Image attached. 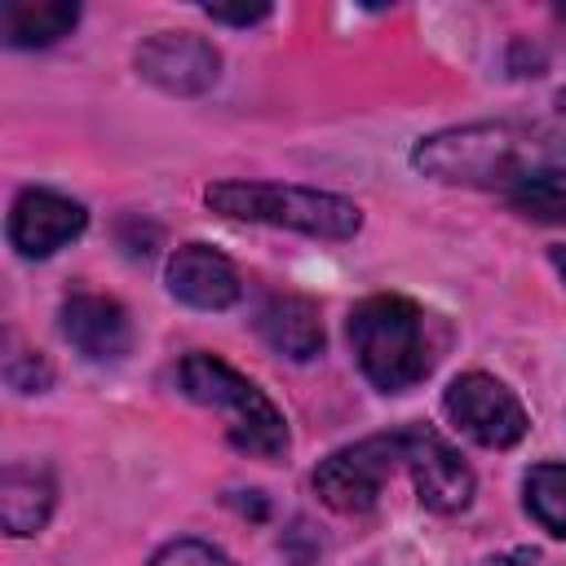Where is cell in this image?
<instances>
[{
  "label": "cell",
  "mask_w": 566,
  "mask_h": 566,
  "mask_svg": "<svg viewBox=\"0 0 566 566\" xmlns=\"http://www.w3.org/2000/svg\"><path fill=\"white\" fill-rule=\"evenodd\" d=\"M84 226H88L84 203L57 190H40V186L22 190L9 208V243L22 256H53L75 234H84Z\"/></svg>",
  "instance_id": "9"
},
{
  "label": "cell",
  "mask_w": 566,
  "mask_h": 566,
  "mask_svg": "<svg viewBox=\"0 0 566 566\" xmlns=\"http://www.w3.org/2000/svg\"><path fill=\"white\" fill-rule=\"evenodd\" d=\"M349 345H354L363 376L385 394H402V389L420 385L433 367L429 318L407 296L358 301L349 310Z\"/></svg>",
  "instance_id": "3"
},
{
  "label": "cell",
  "mask_w": 566,
  "mask_h": 566,
  "mask_svg": "<svg viewBox=\"0 0 566 566\" xmlns=\"http://www.w3.org/2000/svg\"><path fill=\"white\" fill-rule=\"evenodd\" d=\"M177 385L190 402H199L226 420L230 447H239L243 455H256V460H283L287 420L265 398V389H256L243 371H234L217 354H186L177 367Z\"/></svg>",
  "instance_id": "4"
},
{
  "label": "cell",
  "mask_w": 566,
  "mask_h": 566,
  "mask_svg": "<svg viewBox=\"0 0 566 566\" xmlns=\"http://www.w3.org/2000/svg\"><path fill=\"white\" fill-rule=\"evenodd\" d=\"M442 411L464 438H473L478 447H491V451H504V447L522 442V433L531 424L517 394L504 380L486 376V371L455 376L442 394Z\"/></svg>",
  "instance_id": "6"
},
{
  "label": "cell",
  "mask_w": 566,
  "mask_h": 566,
  "mask_svg": "<svg viewBox=\"0 0 566 566\" xmlns=\"http://www.w3.org/2000/svg\"><path fill=\"white\" fill-rule=\"evenodd\" d=\"M482 566H535V553L531 548H517V553H504V557H486Z\"/></svg>",
  "instance_id": "20"
},
{
  "label": "cell",
  "mask_w": 566,
  "mask_h": 566,
  "mask_svg": "<svg viewBox=\"0 0 566 566\" xmlns=\"http://www.w3.org/2000/svg\"><path fill=\"white\" fill-rule=\"evenodd\" d=\"M411 164L447 186H482V190H526V186H562L566 177V133L548 124L522 119H486L438 128L416 142Z\"/></svg>",
  "instance_id": "1"
},
{
  "label": "cell",
  "mask_w": 566,
  "mask_h": 566,
  "mask_svg": "<svg viewBox=\"0 0 566 566\" xmlns=\"http://www.w3.org/2000/svg\"><path fill=\"white\" fill-rule=\"evenodd\" d=\"M62 336L84 354V358H124L133 345V323L128 310L115 296L102 292H75L62 301Z\"/></svg>",
  "instance_id": "11"
},
{
  "label": "cell",
  "mask_w": 566,
  "mask_h": 566,
  "mask_svg": "<svg viewBox=\"0 0 566 566\" xmlns=\"http://www.w3.org/2000/svg\"><path fill=\"white\" fill-rule=\"evenodd\" d=\"M137 71H142V80H150L155 88H164L172 97H195L217 84L221 53L212 40H203L195 31H159L137 44Z\"/></svg>",
  "instance_id": "8"
},
{
  "label": "cell",
  "mask_w": 566,
  "mask_h": 566,
  "mask_svg": "<svg viewBox=\"0 0 566 566\" xmlns=\"http://www.w3.org/2000/svg\"><path fill=\"white\" fill-rule=\"evenodd\" d=\"M150 566H234V562L208 539H172L150 557Z\"/></svg>",
  "instance_id": "17"
},
{
  "label": "cell",
  "mask_w": 566,
  "mask_h": 566,
  "mask_svg": "<svg viewBox=\"0 0 566 566\" xmlns=\"http://www.w3.org/2000/svg\"><path fill=\"white\" fill-rule=\"evenodd\" d=\"M212 22H230V27H252V22H261V18H270V4H208L203 9Z\"/></svg>",
  "instance_id": "19"
},
{
  "label": "cell",
  "mask_w": 566,
  "mask_h": 566,
  "mask_svg": "<svg viewBox=\"0 0 566 566\" xmlns=\"http://www.w3.org/2000/svg\"><path fill=\"white\" fill-rule=\"evenodd\" d=\"M548 261H553V270L566 279V243H557V248H548Z\"/></svg>",
  "instance_id": "21"
},
{
  "label": "cell",
  "mask_w": 566,
  "mask_h": 566,
  "mask_svg": "<svg viewBox=\"0 0 566 566\" xmlns=\"http://www.w3.org/2000/svg\"><path fill=\"white\" fill-rule=\"evenodd\" d=\"M4 380H9V389H18V394H40V389H49L53 367H49V358L35 354V349H13V354H4Z\"/></svg>",
  "instance_id": "16"
},
{
  "label": "cell",
  "mask_w": 566,
  "mask_h": 566,
  "mask_svg": "<svg viewBox=\"0 0 566 566\" xmlns=\"http://www.w3.org/2000/svg\"><path fill=\"white\" fill-rule=\"evenodd\" d=\"M402 433V469L411 473V486L424 509L433 513H460L473 500V469L460 460V451L429 424H407Z\"/></svg>",
  "instance_id": "7"
},
{
  "label": "cell",
  "mask_w": 566,
  "mask_h": 566,
  "mask_svg": "<svg viewBox=\"0 0 566 566\" xmlns=\"http://www.w3.org/2000/svg\"><path fill=\"white\" fill-rule=\"evenodd\" d=\"M526 513L557 539H566V464H531L522 478Z\"/></svg>",
  "instance_id": "15"
},
{
  "label": "cell",
  "mask_w": 566,
  "mask_h": 566,
  "mask_svg": "<svg viewBox=\"0 0 566 566\" xmlns=\"http://www.w3.org/2000/svg\"><path fill=\"white\" fill-rule=\"evenodd\" d=\"M75 22H80L75 0H4L0 9V35L13 49L57 44Z\"/></svg>",
  "instance_id": "14"
},
{
  "label": "cell",
  "mask_w": 566,
  "mask_h": 566,
  "mask_svg": "<svg viewBox=\"0 0 566 566\" xmlns=\"http://www.w3.org/2000/svg\"><path fill=\"white\" fill-rule=\"evenodd\" d=\"M557 106H562V111H566V88H562V93H557Z\"/></svg>",
  "instance_id": "22"
},
{
  "label": "cell",
  "mask_w": 566,
  "mask_h": 566,
  "mask_svg": "<svg viewBox=\"0 0 566 566\" xmlns=\"http://www.w3.org/2000/svg\"><path fill=\"white\" fill-rule=\"evenodd\" d=\"M203 203L230 221H261L279 230H296L310 239H354L363 230V212L354 199L314 190V186H283V181H243L226 177L203 190Z\"/></svg>",
  "instance_id": "2"
},
{
  "label": "cell",
  "mask_w": 566,
  "mask_h": 566,
  "mask_svg": "<svg viewBox=\"0 0 566 566\" xmlns=\"http://www.w3.org/2000/svg\"><path fill=\"white\" fill-rule=\"evenodd\" d=\"M164 279H168V292L190 310H230L243 292L230 256L208 243H181L168 256Z\"/></svg>",
  "instance_id": "10"
},
{
  "label": "cell",
  "mask_w": 566,
  "mask_h": 566,
  "mask_svg": "<svg viewBox=\"0 0 566 566\" xmlns=\"http://www.w3.org/2000/svg\"><path fill=\"white\" fill-rule=\"evenodd\" d=\"M509 203L535 221H566V190L562 186H526V190H513Z\"/></svg>",
  "instance_id": "18"
},
{
  "label": "cell",
  "mask_w": 566,
  "mask_h": 566,
  "mask_svg": "<svg viewBox=\"0 0 566 566\" xmlns=\"http://www.w3.org/2000/svg\"><path fill=\"white\" fill-rule=\"evenodd\" d=\"M57 486L49 469L35 464H9L0 473V522L9 535H35L53 513Z\"/></svg>",
  "instance_id": "13"
},
{
  "label": "cell",
  "mask_w": 566,
  "mask_h": 566,
  "mask_svg": "<svg viewBox=\"0 0 566 566\" xmlns=\"http://www.w3.org/2000/svg\"><path fill=\"white\" fill-rule=\"evenodd\" d=\"M402 464V433H371L354 447H340L332 451L318 469H314V495L345 513V517H358V513H371L389 473Z\"/></svg>",
  "instance_id": "5"
},
{
  "label": "cell",
  "mask_w": 566,
  "mask_h": 566,
  "mask_svg": "<svg viewBox=\"0 0 566 566\" xmlns=\"http://www.w3.org/2000/svg\"><path fill=\"white\" fill-rule=\"evenodd\" d=\"M256 332L261 340L292 358V363H310L314 354H323V314L310 296H296V292H279L270 296L261 310H256Z\"/></svg>",
  "instance_id": "12"
}]
</instances>
